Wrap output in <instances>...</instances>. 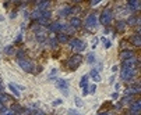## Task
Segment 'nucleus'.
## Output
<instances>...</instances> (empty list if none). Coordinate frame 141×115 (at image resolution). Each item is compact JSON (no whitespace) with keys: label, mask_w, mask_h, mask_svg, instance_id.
I'll list each match as a JSON object with an SVG mask.
<instances>
[{"label":"nucleus","mask_w":141,"mask_h":115,"mask_svg":"<svg viewBox=\"0 0 141 115\" xmlns=\"http://www.w3.org/2000/svg\"><path fill=\"white\" fill-rule=\"evenodd\" d=\"M112 18H113V14H112V10L110 9H105L102 11L101 14V24L102 25H109L110 22H112Z\"/></svg>","instance_id":"nucleus-1"},{"label":"nucleus","mask_w":141,"mask_h":115,"mask_svg":"<svg viewBox=\"0 0 141 115\" xmlns=\"http://www.w3.org/2000/svg\"><path fill=\"white\" fill-rule=\"evenodd\" d=\"M81 62H83V57H81V54H76V55H73V57H70L67 60V65L71 69H76L77 67L81 65Z\"/></svg>","instance_id":"nucleus-2"},{"label":"nucleus","mask_w":141,"mask_h":115,"mask_svg":"<svg viewBox=\"0 0 141 115\" xmlns=\"http://www.w3.org/2000/svg\"><path fill=\"white\" fill-rule=\"evenodd\" d=\"M134 75H136V69L134 68H123L122 69V73H120V76H122V79L123 80L133 79Z\"/></svg>","instance_id":"nucleus-3"},{"label":"nucleus","mask_w":141,"mask_h":115,"mask_svg":"<svg viewBox=\"0 0 141 115\" xmlns=\"http://www.w3.org/2000/svg\"><path fill=\"white\" fill-rule=\"evenodd\" d=\"M56 85H57V89L62 92L64 96L69 94V82L66 79H57L56 80Z\"/></svg>","instance_id":"nucleus-4"},{"label":"nucleus","mask_w":141,"mask_h":115,"mask_svg":"<svg viewBox=\"0 0 141 115\" xmlns=\"http://www.w3.org/2000/svg\"><path fill=\"white\" fill-rule=\"evenodd\" d=\"M70 46L74 47L77 51H83L85 50V47H87V44H85L84 40H80V39H73L71 42H70Z\"/></svg>","instance_id":"nucleus-5"},{"label":"nucleus","mask_w":141,"mask_h":115,"mask_svg":"<svg viewBox=\"0 0 141 115\" xmlns=\"http://www.w3.org/2000/svg\"><path fill=\"white\" fill-rule=\"evenodd\" d=\"M18 64H20V67L24 69V71H27V72H31L32 71V62L29 61V60L21 58V60H18Z\"/></svg>","instance_id":"nucleus-6"},{"label":"nucleus","mask_w":141,"mask_h":115,"mask_svg":"<svg viewBox=\"0 0 141 115\" xmlns=\"http://www.w3.org/2000/svg\"><path fill=\"white\" fill-rule=\"evenodd\" d=\"M140 108H141V101L138 100V101L133 103L131 107H130V114L131 115H140Z\"/></svg>","instance_id":"nucleus-7"},{"label":"nucleus","mask_w":141,"mask_h":115,"mask_svg":"<svg viewBox=\"0 0 141 115\" xmlns=\"http://www.w3.org/2000/svg\"><path fill=\"white\" fill-rule=\"evenodd\" d=\"M96 25V15L95 14H90L87 17V27L88 28H94Z\"/></svg>","instance_id":"nucleus-8"},{"label":"nucleus","mask_w":141,"mask_h":115,"mask_svg":"<svg viewBox=\"0 0 141 115\" xmlns=\"http://www.w3.org/2000/svg\"><path fill=\"white\" fill-rule=\"evenodd\" d=\"M136 62H138V61H137L134 57L129 58V60H124V62H123V68H134V64H136Z\"/></svg>","instance_id":"nucleus-9"},{"label":"nucleus","mask_w":141,"mask_h":115,"mask_svg":"<svg viewBox=\"0 0 141 115\" xmlns=\"http://www.w3.org/2000/svg\"><path fill=\"white\" fill-rule=\"evenodd\" d=\"M131 57H134V53H133L131 50H123L120 54L122 60H129V58H131Z\"/></svg>","instance_id":"nucleus-10"},{"label":"nucleus","mask_w":141,"mask_h":115,"mask_svg":"<svg viewBox=\"0 0 141 115\" xmlns=\"http://www.w3.org/2000/svg\"><path fill=\"white\" fill-rule=\"evenodd\" d=\"M126 27H127V24H126V21H117L116 22V31H119V32H124V29H126Z\"/></svg>","instance_id":"nucleus-11"},{"label":"nucleus","mask_w":141,"mask_h":115,"mask_svg":"<svg viewBox=\"0 0 141 115\" xmlns=\"http://www.w3.org/2000/svg\"><path fill=\"white\" fill-rule=\"evenodd\" d=\"M130 42L133 44H136V46H140L141 44V39H140V35L137 33V35H133L131 38H130Z\"/></svg>","instance_id":"nucleus-12"},{"label":"nucleus","mask_w":141,"mask_h":115,"mask_svg":"<svg viewBox=\"0 0 141 115\" xmlns=\"http://www.w3.org/2000/svg\"><path fill=\"white\" fill-rule=\"evenodd\" d=\"M129 7L131 10H138L140 9V2H138V0H130V2H129Z\"/></svg>","instance_id":"nucleus-13"},{"label":"nucleus","mask_w":141,"mask_h":115,"mask_svg":"<svg viewBox=\"0 0 141 115\" xmlns=\"http://www.w3.org/2000/svg\"><path fill=\"white\" fill-rule=\"evenodd\" d=\"M36 4H38V10H39V11H43V10H46L48 7H49L50 3H49V2H38Z\"/></svg>","instance_id":"nucleus-14"},{"label":"nucleus","mask_w":141,"mask_h":115,"mask_svg":"<svg viewBox=\"0 0 141 115\" xmlns=\"http://www.w3.org/2000/svg\"><path fill=\"white\" fill-rule=\"evenodd\" d=\"M60 28H62V25L59 22H53V24L49 25V31H52V32H57Z\"/></svg>","instance_id":"nucleus-15"},{"label":"nucleus","mask_w":141,"mask_h":115,"mask_svg":"<svg viewBox=\"0 0 141 115\" xmlns=\"http://www.w3.org/2000/svg\"><path fill=\"white\" fill-rule=\"evenodd\" d=\"M71 27L73 28H80L81 27V20L80 18H77V17L71 18Z\"/></svg>","instance_id":"nucleus-16"},{"label":"nucleus","mask_w":141,"mask_h":115,"mask_svg":"<svg viewBox=\"0 0 141 115\" xmlns=\"http://www.w3.org/2000/svg\"><path fill=\"white\" fill-rule=\"evenodd\" d=\"M57 40H59L60 43H67V42H69V36L64 35V33H60V35L57 36Z\"/></svg>","instance_id":"nucleus-17"},{"label":"nucleus","mask_w":141,"mask_h":115,"mask_svg":"<svg viewBox=\"0 0 141 115\" xmlns=\"http://www.w3.org/2000/svg\"><path fill=\"white\" fill-rule=\"evenodd\" d=\"M91 76H92V79H94L95 82H99V80H101V76H99V73H98L96 69H92L91 71Z\"/></svg>","instance_id":"nucleus-18"},{"label":"nucleus","mask_w":141,"mask_h":115,"mask_svg":"<svg viewBox=\"0 0 141 115\" xmlns=\"http://www.w3.org/2000/svg\"><path fill=\"white\" fill-rule=\"evenodd\" d=\"M9 86H10V90H11V93H13L14 96H16V97H20V92H18V89H17L16 86H14L13 83H10Z\"/></svg>","instance_id":"nucleus-19"},{"label":"nucleus","mask_w":141,"mask_h":115,"mask_svg":"<svg viewBox=\"0 0 141 115\" xmlns=\"http://www.w3.org/2000/svg\"><path fill=\"white\" fill-rule=\"evenodd\" d=\"M87 82H88V75H84L83 79L80 80V87L85 89V87H87Z\"/></svg>","instance_id":"nucleus-20"},{"label":"nucleus","mask_w":141,"mask_h":115,"mask_svg":"<svg viewBox=\"0 0 141 115\" xmlns=\"http://www.w3.org/2000/svg\"><path fill=\"white\" fill-rule=\"evenodd\" d=\"M0 114H2V115H16V112H13V111L11 110H7V108H3L2 111H0Z\"/></svg>","instance_id":"nucleus-21"},{"label":"nucleus","mask_w":141,"mask_h":115,"mask_svg":"<svg viewBox=\"0 0 141 115\" xmlns=\"http://www.w3.org/2000/svg\"><path fill=\"white\" fill-rule=\"evenodd\" d=\"M36 21H38L39 25H48V24H49V20H46V18H42V17L38 18Z\"/></svg>","instance_id":"nucleus-22"},{"label":"nucleus","mask_w":141,"mask_h":115,"mask_svg":"<svg viewBox=\"0 0 141 115\" xmlns=\"http://www.w3.org/2000/svg\"><path fill=\"white\" fill-rule=\"evenodd\" d=\"M138 18H136V17H131V18H130V20H129V22H126V24H130V25H134V24H138Z\"/></svg>","instance_id":"nucleus-23"},{"label":"nucleus","mask_w":141,"mask_h":115,"mask_svg":"<svg viewBox=\"0 0 141 115\" xmlns=\"http://www.w3.org/2000/svg\"><path fill=\"white\" fill-rule=\"evenodd\" d=\"M11 108H13V110H11L13 112H14V111H16V112H21V111H23V108H21V107L18 105V104H13Z\"/></svg>","instance_id":"nucleus-24"},{"label":"nucleus","mask_w":141,"mask_h":115,"mask_svg":"<svg viewBox=\"0 0 141 115\" xmlns=\"http://www.w3.org/2000/svg\"><path fill=\"white\" fill-rule=\"evenodd\" d=\"M4 51H6V54H9V55L10 54H14V47L13 46H9V47H6Z\"/></svg>","instance_id":"nucleus-25"},{"label":"nucleus","mask_w":141,"mask_h":115,"mask_svg":"<svg viewBox=\"0 0 141 115\" xmlns=\"http://www.w3.org/2000/svg\"><path fill=\"white\" fill-rule=\"evenodd\" d=\"M32 18H35V20H38V18H41V13H39V10H36L32 13Z\"/></svg>","instance_id":"nucleus-26"},{"label":"nucleus","mask_w":141,"mask_h":115,"mask_svg":"<svg viewBox=\"0 0 141 115\" xmlns=\"http://www.w3.org/2000/svg\"><path fill=\"white\" fill-rule=\"evenodd\" d=\"M70 13H71V9H70V7H66V10L62 11L63 15H67V14H70Z\"/></svg>","instance_id":"nucleus-27"},{"label":"nucleus","mask_w":141,"mask_h":115,"mask_svg":"<svg viewBox=\"0 0 141 115\" xmlns=\"http://www.w3.org/2000/svg\"><path fill=\"white\" fill-rule=\"evenodd\" d=\"M95 89H96L95 85H91V86H90V90H88V93H94V92H95Z\"/></svg>","instance_id":"nucleus-28"},{"label":"nucleus","mask_w":141,"mask_h":115,"mask_svg":"<svg viewBox=\"0 0 141 115\" xmlns=\"http://www.w3.org/2000/svg\"><path fill=\"white\" fill-rule=\"evenodd\" d=\"M76 104H77V107H81L83 105V101H81L80 98H76Z\"/></svg>","instance_id":"nucleus-29"},{"label":"nucleus","mask_w":141,"mask_h":115,"mask_svg":"<svg viewBox=\"0 0 141 115\" xmlns=\"http://www.w3.org/2000/svg\"><path fill=\"white\" fill-rule=\"evenodd\" d=\"M102 42H105V46H106V47H110V42H109L108 39H102Z\"/></svg>","instance_id":"nucleus-30"},{"label":"nucleus","mask_w":141,"mask_h":115,"mask_svg":"<svg viewBox=\"0 0 141 115\" xmlns=\"http://www.w3.org/2000/svg\"><path fill=\"white\" fill-rule=\"evenodd\" d=\"M88 61H90L91 64L94 62V54H90V55H88Z\"/></svg>","instance_id":"nucleus-31"},{"label":"nucleus","mask_w":141,"mask_h":115,"mask_svg":"<svg viewBox=\"0 0 141 115\" xmlns=\"http://www.w3.org/2000/svg\"><path fill=\"white\" fill-rule=\"evenodd\" d=\"M18 57H20V60L24 57V50H20V51H18Z\"/></svg>","instance_id":"nucleus-32"},{"label":"nucleus","mask_w":141,"mask_h":115,"mask_svg":"<svg viewBox=\"0 0 141 115\" xmlns=\"http://www.w3.org/2000/svg\"><path fill=\"white\" fill-rule=\"evenodd\" d=\"M62 104V100H56V101H53V105H59Z\"/></svg>","instance_id":"nucleus-33"},{"label":"nucleus","mask_w":141,"mask_h":115,"mask_svg":"<svg viewBox=\"0 0 141 115\" xmlns=\"http://www.w3.org/2000/svg\"><path fill=\"white\" fill-rule=\"evenodd\" d=\"M69 114H70V115H80V114H77L76 111H73V110H70V111H69Z\"/></svg>","instance_id":"nucleus-34"},{"label":"nucleus","mask_w":141,"mask_h":115,"mask_svg":"<svg viewBox=\"0 0 141 115\" xmlns=\"http://www.w3.org/2000/svg\"><path fill=\"white\" fill-rule=\"evenodd\" d=\"M34 115H45V114H43L42 111H35V114H34Z\"/></svg>","instance_id":"nucleus-35"},{"label":"nucleus","mask_w":141,"mask_h":115,"mask_svg":"<svg viewBox=\"0 0 141 115\" xmlns=\"http://www.w3.org/2000/svg\"><path fill=\"white\" fill-rule=\"evenodd\" d=\"M112 97H113V100H115V98H117V93H113V94H112Z\"/></svg>","instance_id":"nucleus-36"},{"label":"nucleus","mask_w":141,"mask_h":115,"mask_svg":"<svg viewBox=\"0 0 141 115\" xmlns=\"http://www.w3.org/2000/svg\"><path fill=\"white\" fill-rule=\"evenodd\" d=\"M3 108H4V105H3V103H0V111H2Z\"/></svg>","instance_id":"nucleus-37"},{"label":"nucleus","mask_w":141,"mask_h":115,"mask_svg":"<svg viewBox=\"0 0 141 115\" xmlns=\"http://www.w3.org/2000/svg\"><path fill=\"white\" fill-rule=\"evenodd\" d=\"M98 115H109V114H106V112H103V114H98Z\"/></svg>","instance_id":"nucleus-38"},{"label":"nucleus","mask_w":141,"mask_h":115,"mask_svg":"<svg viewBox=\"0 0 141 115\" xmlns=\"http://www.w3.org/2000/svg\"><path fill=\"white\" fill-rule=\"evenodd\" d=\"M3 90V86H0V92H2Z\"/></svg>","instance_id":"nucleus-39"},{"label":"nucleus","mask_w":141,"mask_h":115,"mask_svg":"<svg viewBox=\"0 0 141 115\" xmlns=\"http://www.w3.org/2000/svg\"><path fill=\"white\" fill-rule=\"evenodd\" d=\"M25 115H29V114H25Z\"/></svg>","instance_id":"nucleus-40"}]
</instances>
